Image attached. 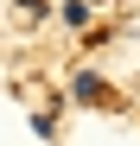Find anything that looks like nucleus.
Instances as JSON below:
<instances>
[{
  "label": "nucleus",
  "mask_w": 140,
  "mask_h": 146,
  "mask_svg": "<svg viewBox=\"0 0 140 146\" xmlns=\"http://www.w3.org/2000/svg\"><path fill=\"white\" fill-rule=\"evenodd\" d=\"M77 102H102V76L83 70V76H77Z\"/></svg>",
  "instance_id": "nucleus-1"
}]
</instances>
